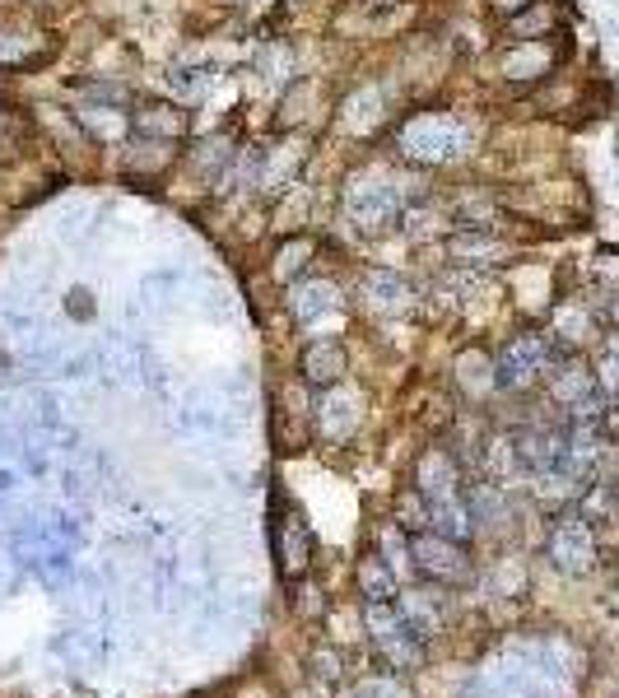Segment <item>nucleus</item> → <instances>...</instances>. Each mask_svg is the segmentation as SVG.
I'll use <instances>...</instances> for the list:
<instances>
[{
	"label": "nucleus",
	"instance_id": "nucleus-1",
	"mask_svg": "<svg viewBox=\"0 0 619 698\" xmlns=\"http://www.w3.org/2000/svg\"><path fill=\"white\" fill-rule=\"evenodd\" d=\"M485 140L489 135H485V117L480 112L443 103V98H429V103H410L401 112V121L391 126L382 149H387L391 159L419 168V173L457 177L485 154Z\"/></svg>",
	"mask_w": 619,
	"mask_h": 698
},
{
	"label": "nucleus",
	"instance_id": "nucleus-2",
	"mask_svg": "<svg viewBox=\"0 0 619 698\" xmlns=\"http://www.w3.org/2000/svg\"><path fill=\"white\" fill-rule=\"evenodd\" d=\"M415 98L405 89V80L396 70L387 75H364V80H350L331 103V117L322 126V140H350L359 149H382V140L391 135V126L401 121V112L410 108Z\"/></svg>",
	"mask_w": 619,
	"mask_h": 698
},
{
	"label": "nucleus",
	"instance_id": "nucleus-3",
	"mask_svg": "<svg viewBox=\"0 0 619 698\" xmlns=\"http://www.w3.org/2000/svg\"><path fill=\"white\" fill-rule=\"evenodd\" d=\"M578 56V38L573 24L559 28L554 38H526V42H489V80L508 103H522L550 84L559 70L573 66Z\"/></svg>",
	"mask_w": 619,
	"mask_h": 698
},
{
	"label": "nucleus",
	"instance_id": "nucleus-4",
	"mask_svg": "<svg viewBox=\"0 0 619 698\" xmlns=\"http://www.w3.org/2000/svg\"><path fill=\"white\" fill-rule=\"evenodd\" d=\"M559 359H564V349H559V340H554L540 322L512 326L508 336L494 345L498 391H503V396H517V401L540 396L545 377L554 373V363H559Z\"/></svg>",
	"mask_w": 619,
	"mask_h": 698
},
{
	"label": "nucleus",
	"instance_id": "nucleus-5",
	"mask_svg": "<svg viewBox=\"0 0 619 698\" xmlns=\"http://www.w3.org/2000/svg\"><path fill=\"white\" fill-rule=\"evenodd\" d=\"M61 47L66 38L56 33L52 19H38V14L19 10H0V80H28V75H42L61 61Z\"/></svg>",
	"mask_w": 619,
	"mask_h": 698
},
{
	"label": "nucleus",
	"instance_id": "nucleus-6",
	"mask_svg": "<svg viewBox=\"0 0 619 698\" xmlns=\"http://www.w3.org/2000/svg\"><path fill=\"white\" fill-rule=\"evenodd\" d=\"M359 619H364L368 652H373V657L382 661L391 675L424 671V661H429V643H424V638L405 624V615L396 610V601H364Z\"/></svg>",
	"mask_w": 619,
	"mask_h": 698
},
{
	"label": "nucleus",
	"instance_id": "nucleus-7",
	"mask_svg": "<svg viewBox=\"0 0 619 698\" xmlns=\"http://www.w3.org/2000/svg\"><path fill=\"white\" fill-rule=\"evenodd\" d=\"M243 145H247L243 112H233V117L219 121L215 131L191 135L187 149H182V168H177V177H187L205 201H215L219 182L229 177V168H233V159H238V149Z\"/></svg>",
	"mask_w": 619,
	"mask_h": 698
},
{
	"label": "nucleus",
	"instance_id": "nucleus-8",
	"mask_svg": "<svg viewBox=\"0 0 619 698\" xmlns=\"http://www.w3.org/2000/svg\"><path fill=\"white\" fill-rule=\"evenodd\" d=\"M182 149L177 140H154V135H131L122 149H112V182L140 196H163V187L177 182L182 168Z\"/></svg>",
	"mask_w": 619,
	"mask_h": 698
},
{
	"label": "nucleus",
	"instance_id": "nucleus-9",
	"mask_svg": "<svg viewBox=\"0 0 619 698\" xmlns=\"http://www.w3.org/2000/svg\"><path fill=\"white\" fill-rule=\"evenodd\" d=\"M280 308L289 317L294 331L303 336H326V326L350 312V289L340 275H326L322 266L308 270L303 280H294L289 289H280Z\"/></svg>",
	"mask_w": 619,
	"mask_h": 698
},
{
	"label": "nucleus",
	"instance_id": "nucleus-10",
	"mask_svg": "<svg viewBox=\"0 0 619 698\" xmlns=\"http://www.w3.org/2000/svg\"><path fill=\"white\" fill-rule=\"evenodd\" d=\"M531 247V238L522 233H498V229H452L433 252L443 256V266L475 270V275H503L508 266H517Z\"/></svg>",
	"mask_w": 619,
	"mask_h": 698
},
{
	"label": "nucleus",
	"instance_id": "nucleus-11",
	"mask_svg": "<svg viewBox=\"0 0 619 698\" xmlns=\"http://www.w3.org/2000/svg\"><path fill=\"white\" fill-rule=\"evenodd\" d=\"M270 559L280 568L284 587L298 578H308L312 573V559H317V536H312V526L303 522V512L289 503L280 480H270Z\"/></svg>",
	"mask_w": 619,
	"mask_h": 698
},
{
	"label": "nucleus",
	"instance_id": "nucleus-12",
	"mask_svg": "<svg viewBox=\"0 0 619 698\" xmlns=\"http://www.w3.org/2000/svg\"><path fill=\"white\" fill-rule=\"evenodd\" d=\"M405 559L415 568V578L424 582H438V587H471L480 578V564H475V550L471 545H461V540L443 536V531H415V536H405Z\"/></svg>",
	"mask_w": 619,
	"mask_h": 698
},
{
	"label": "nucleus",
	"instance_id": "nucleus-13",
	"mask_svg": "<svg viewBox=\"0 0 619 698\" xmlns=\"http://www.w3.org/2000/svg\"><path fill=\"white\" fill-rule=\"evenodd\" d=\"M545 559H550V568L564 573V578H587V573L601 568V531H596L573 503H568V508H554L550 526H545Z\"/></svg>",
	"mask_w": 619,
	"mask_h": 698
},
{
	"label": "nucleus",
	"instance_id": "nucleus-14",
	"mask_svg": "<svg viewBox=\"0 0 619 698\" xmlns=\"http://www.w3.org/2000/svg\"><path fill=\"white\" fill-rule=\"evenodd\" d=\"M350 298L368 317H410L419 312L424 303V289L415 284V275H405L401 266H354V284H350Z\"/></svg>",
	"mask_w": 619,
	"mask_h": 698
},
{
	"label": "nucleus",
	"instance_id": "nucleus-15",
	"mask_svg": "<svg viewBox=\"0 0 619 698\" xmlns=\"http://www.w3.org/2000/svg\"><path fill=\"white\" fill-rule=\"evenodd\" d=\"M336 242H331V229H294V233H280L275 247L266 252L261 270H266V280L275 289H289L294 280H303L308 270L322 266V256L331 252Z\"/></svg>",
	"mask_w": 619,
	"mask_h": 698
},
{
	"label": "nucleus",
	"instance_id": "nucleus-16",
	"mask_svg": "<svg viewBox=\"0 0 619 698\" xmlns=\"http://www.w3.org/2000/svg\"><path fill=\"white\" fill-rule=\"evenodd\" d=\"M359 429H364V391L350 382L312 391V443L345 447Z\"/></svg>",
	"mask_w": 619,
	"mask_h": 698
},
{
	"label": "nucleus",
	"instance_id": "nucleus-17",
	"mask_svg": "<svg viewBox=\"0 0 619 698\" xmlns=\"http://www.w3.org/2000/svg\"><path fill=\"white\" fill-rule=\"evenodd\" d=\"M466 466L457 461V452L443 443V438H433V443H424L410 457V484H415L419 494L429 498V503H452V498L466 494Z\"/></svg>",
	"mask_w": 619,
	"mask_h": 698
},
{
	"label": "nucleus",
	"instance_id": "nucleus-18",
	"mask_svg": "<svg viewBox=\"0 0 619 698\" xmlns=\"http://www.w3.org/2000/svg\"><path fill=\"white\" fill-rule=\"evenodd\" d=\"M294 377L312 391H326L336 382H350V345L340 336H308L294 354Z\"/></svg>",
	"mask_w": 619,
	"mask_h": 698
},
{
	"label": "nucleus",
	"instance_id": "nucleus-19",
	"mask_svg": "<svg viewBox=\"0 0 619 698\" xmlns=\"http://www.w3.org/2000/svg\"><path fill=\"white\" fill-rule=\"evenodd\" d=\"M131 126H135V135H154V140L187 145L191 135H196V108L177 103L173 94H145L140 89V98H135V108H131Z\"/></svg>",
	"mask_w": 619,
	"mask_h": 698
},
{
	"label": "nucleus",
	"instance_id": "nucleus-20",
	"mask_svg": "<svg viewBox=\"0 0 619 698\" xmlns=\"http://www.w3.org/2000/svg\"><path fill=\"white\" fill-rule=\"evenodd\" d=\"M452 391H457L466 405H485L498 391V363H494V345L485 340H466L452 354Z\"/></svg>",
	"mask_w": 619,
	"mask_h": 698
},
{
	"label": "nucleus",
	"instance_id": "nucleus-21",
	"mask_svg": "<svg viewBox=\"0 0 619 698\" xmlns=\"http://www.w3.org/2000/svg\"><path fill=\"white\" fill-rule=\"evenodd\" d=\"M396 610H401L405 624H410L424 643H438V638L452 629V587H438V582L419 578V587H401Z\"/></svg>",
	"mask_w": 619,
	"mask_h": 698
},
{
	"label": "nucleus",
	"instance_id": "nucleus-22",
	"mask_svg": "<svg viewBox=\"0 0 619 698\" xmlns=\"http://www.w3.org/2000/svg\"><path fill=\"white\" fill-rule=\"evenodd\" d=\"M466 508H471V522L480 540H503L512 531V517H517L512 489L498 480H485V475L466 480Z\"/></svg>",
	"mask_w": 619,
	"mask_h": 698
},
{
	"label": "nucleus",
	"instance_id": "nucleus-23",
	"mask_svg": "<svg viewBox=\"0 0 619 698\" xmlns=\"http://www.w3.org/2000/svg\"><path fill=\"white\" fill-rule=\"evenodd\" d=\"M578 19L573 10V0H536V5H526L517 10L512 19L494 24V42H526V38H554L559 28H568Z\"/></svg>",
	"mask_w": 619,
	"mask_h": 698
},
{
	"label": "nucleus",
	"instance_id": "nucleus-24",
	"mask_svg": "<svg viewBox=\"0 0 619 698\" xmlns=\"http://www.w3.org/2000/svg\"><path fill=\"white\" fill-rule=\"evenodd\" d=\"M70 103H94V108H135L140 84H126L122 75H103V70H84L61 80Z\"/></svg>",
	"mask_w": 619,
	"mask_h": 698
},
{
	"label": "nucleus",
	"instance_id": "nucleus-25",
	"mask_svg": "<svg viewBox=\"0 0 619 698\" xmlns=\"http://www.w3.org/2000/svg\"><path fill=\"white\" fill-rule=\"evenodd\" d=\"M70 112H75L80 131L89 135L98 149H122L126 140L135 135L131 108H94V103H70Z\"/></svg>",
	"mask_w": 619,
	"mask_h": 698
},
{
	"label": "nucleus",
	"instance_id": "nucleus-26",
	"mask_svg": "<svg viewBox=\"0 0 619 698\" xmlns=\"http://www.w3.org/2000/svg\"><path fill=\"white\" fill-rule=\"evenodd\" d=\"M354 587H359L364 601H396V596H401V573H396V564H391L377 545H368V550L354 559Z\"/></svg>",
	"mask_w": 619,
	"mask_h": 698
},
{
	"label": "nucleus",
	"instance_id": "nucleus-27",
	"mask_svg": "<svg viewBox=\"0 0 619 698\" xmlns=\"http://www.w3.org/2000/svg\"><path fill=\"white\" fill-rule=\"evenodd\" d=\"M573 508H578L596 531L619 526V480L615 475H596V480H587L582 484V494L573 498Z\"/></svg>",
	"mask_w": 619,
	"mask_h": 698
},
{
	"label": "nucleus",
	"instance_id": "nucleus-28",
	"mask_svg": "<svg viewBox=\"0 0 619 698\" xmlns=\"http://www.w3.org/2000/svg\"><path fill=\"white\" fill-rule=\"evenodd\" d=\"M308 680L312 689L322 698H331L336 689H345V680H350V657H345V647L336 643H317L308 657Z\"/></svg>",
	"mask_w": 619,
	"mask_h": 698
},
{
	"label": "nucleus",
	"instance_id": "nucleus-29",
	"mask_svg": "<svg viewBox=\"0 0 619 698\" xmlns=\"http://www.w3.org/2000/svg\"><path fill=\"white\" fill-rule=\"evenodd\" d=\"M224 75L219 66H196V61H182V66L168 70V89H173L177 103H187V108H201L205 98H210V89H215V80Z\"/></svg>",
	"mask_w": 619,
	"mask_h": 698
},
{
	"label": "nucleus",
	"instance_id": "nucleus-30",
	"mask_svg": "<svg viewBox=\"0 0 619 698\" xmlns=\"http://www.w3.org/2000/svg\"><path fill=\"white\" fill-rule=\"evenodd\" d=\"M391 522L401 526L405 536H415V531H429V498L419 494L415 484H405L401 494H396V508H391Z\"/></svg>",
	"mask_w": 619,
	"mask_h": 698
},
{
	"label": "nucleus",
	"instance_id": "nucleus-31",
	"mask_svg": "<svg viewBox=\"0 0 619 698\" xmlns=\"http://www.w3.org/2000/svg\"><path fill=\"white\" fill-rule=\"evenodd\" d=\"M61 312H66L70 322H80V326L98 322V298H94V289H89V284H70L66 294H61Z\"/></svg>",
	"mask_w": 619,
	"mask_h": 698
},
{
	"label": "nucleus",
	"instance_id": "nucleus-32",
	"mask_svg": "<svg viewBox=\"0 0 619 698\" xmlns=\"http://www.w3.org/2000/svg\"><path fill=\"white\" fill-rule=\"evenodd\" d=\"M289 605H294V615H322V610H326V601H322V591H317V582H312V573H308V578H298V582H289Z\"/></svg>",
	"mask_w": 619,
	"mask_h": 698
},
{
	"label": "nucleus",
	"instance_id": "nucleus-33",
	"mask_svg": "<svg viewBox=\"0 0 619 698\" xmlns=\"http://www.w3.org/2000/svg\"><path fill=\"white\" fill-rule=\"evenodd\" d=\"M526 5H536V0H480V14H485V24H503V19H512L517 10H526Z\"/></svg>",
	"mask_w": 619,
	"mask_h": 698
},
{
	"label": "nucleus",
	"instance_id": "nucleus-34",
	"mask_svg": "<svg viewBox=\"0 0 619 698\" xmlns=\"http://www.w3.org/2000/svg\"><path fill=\"white\" fill-rule=\"evenodd\" d=\"M14 5L28 14H38V19H56V14L66 10V5H75V0H14Z\"/></svg>",
	"mask_w": 619,
	"mask_h": 698
},
{
	"label": "nucleus",
	"instance_id": "nucleus-35",
	"mask_svg": "<svg viewBox=\"0 0 619 698\" xmlns=\"http://www.w3.org/2000/svg\"><path fill=\"white\" fill-rule=\"evenodd\" d=\"M601 433H606L610 447H619V396L606 405V415H601Z\"/></svg>",
	"mask_w": 619,
	"mask_h": 698
},
{
	"label": "nucleus",
	"instance_id": "nucleus-36",
	"mask_svg": "<svg viewBox=\"0 0 619 698\" xmlns=\"http://www.w3.org/2000/svg\"><path fill=\"white\" fill-rule=\"evenodd\" d=\"M284 5H289V10H298V5H308V0H284Z\"/></svg>",
	"mask_w": 619,
	"mask_h": 698
}]
</instances>
